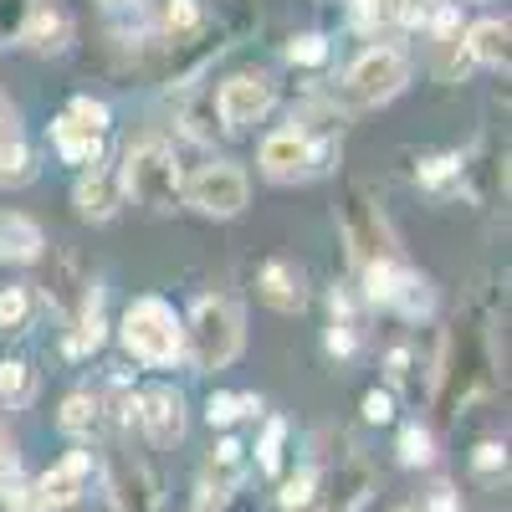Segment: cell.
<instances>
[{
    "label": "cell",
    "instance_id": "3",
    "mask_svg": "<svg viewBox=\"0 0 512 512\" xmlns=\"http://www.w3.org/2000/svg\"><path fill=\"white\" fill-rule=\"evenodd\" d=\"M241 344H246V318H241V308L231 303V297H200V303L190 308V318H185V354H190V364L200 374L236 364Z\"/></svg>",
    "mask_w": 512,
    "mask_h": 512
},
{
    "label": "cell",
    "instance_id": "17",
    "mask_svg": "<svg viewBox=\"0 0 512 512\" xmlns=\"http://www.w3.org/2000/svg\"><path fill=\"white\" fill-rule=\"evenodd\" d=\"M369 487H374L369 466H364V461H354V466H344V472L333 477V487H328V497H323V507H318V512H359V507L369 502Z\"/></svg>",
    "mask_w": 512,
    "mask_h": 512
},
{
    "label": "cell",
    "instance_id": "21",
    "mask_svg": "<svg viewBox=\"0 0 512 512\" xmlns=\"http://www.w3.org/2000/svg\"><path fill=\"white\" fill-rule=\"evenodd\" d=\"M31 395H36V369H31L26 359H6V364H0V405L16 410V405H26Z\"/></svg>",
    "mask_w": 512,
    "mask_h": 512
},
{
    "label": "cell",
    "instance_id": "14",
    "mask_svg": "<svg viewBox=\"0 0 512 512\" xmlns=\"http://www.w3.org/2000/svg\"><path fill=\"white\" fill-rule=\"evenodd\" d=\"M507 21L502 16H482L461 31V47L472 57V67H507Z\"/></svg>",
    "mask_w": 512,
    "mask_h": 512
},
{
    "label": "cell",
    "instance_id": "4",
    "mask_svg": "<svg viewBox=\"0 0 512 512\" xmlns=\"http://www.w3.org/2000/svg\"><path fill=\"white\" fill-rule=\"evenodd\" d=\"M328 159H333V144H318L308 128H297V123L272 128V134L262 139V154H256V164H262V175L272 185L313 180V175H323V169H328Z\"/></svg>",
    "mask_w": 512,
    "mask_h": 512
},
{
    "label": "cell",
    "instance_id": "40",
    "mask_svg": "<svg viewBox=\"0 0 512 512\" xmlns=\"http://www.w3.org/2000/svg\"><path fill=\"white\" fill-rule=\"evenodd\" d=\"M425 512H456V497H451V492L441 487V492L431 497V507H425Z\"/></svg>",
    "mask_w": 512,
    "mask_h": 512
},
{
    "label": "cell",
    "instance_id": "19",
    "mask_svg": "<svg viewBox=\"0 0 512 512\" xmlns=\"http://www.w3.org/2000/svg\"><path fill=\"white\" fill-rule=\"evenodd\" d=\"M98 420H103V405H98L93 395H67V400H62V415H57L62 436H72V441L93 436V431H98Z\"/></svg>",
    "mask_w": 512,
    "mask_h": 512
},
{
    "label": "cell",
    "instance_id": "27",
    "mask_svg": "<svg viewBox=\"0 0 512 512\" xmlns=\"http://www.w3.org/2000/svg\"><path fill=\"white\" fill-rule=\"evenodd\" d=\"M256 410H262V400H256V395H210L205 400V420L210 425H231V420L256 415Z\"/></svg>",
    "mask_w": 512,
    "mask_h": 512
},
{
    "label": "cell",
    "instance_id": "36",
    "mask_svg": "<svg viewBox=\"0 0 512 512\" xmlns=\"http://www.w3.org/2000/svg\"><path fill=\"white\" fill-rule=\"evenodd\" d=\"M472 466H477L482 477L507 472V446H502V441H482V446H477V456H472Z\"/></svg>",
    "mask_w": 512,
    "mask_h": 512
},
{
    "label": "cell",
    "instance_id": "12",
    "mask_svg": "<svg viewBox=\"0 0 512 512\" xmlns=\"http://www.w3.org/2000/svg\"><path fill=\"white\" fill-rule=\"evenodd\" d=\"M139 425L154 446H175L185 436V400L180 390H149L139 395Z\"/></svg>",
    "mask_w": 512,
    "mask_h": 512
},
{
    "label": "cell",
    "instance_id": "6",
    "mask_svg": "<svg viewBox=\"0 0 512 512\" xmlns=\"http://www.w3.org/2000/svg\"><path fill=\"white\" fill-rule=\"evenodd\" d=\"M185 200L200 210V216H210V221H231V216H241L246 200H251V180H246L241 164L210 159V164H200L195 175L185 180Z\"/></svg>",
    "mask_w": 512,
    "mask_h": 512
},
{
    "label": "cell",
    "instance_id": "2",
    "mask_svg": "<svg viewBox=\"0 0 512 512\" xmlns=\"http://www.w3.org/2000/svg\"><path fill=\"white\" fill-rule=\"evenodd\" d=\"M118 190L123 200H134L154 216H169L180 200H185V175H180V159L169 144H134L118 164Z\"/></svg>",
    "mask_w": 512,
    "mask_h": 512
},
{
    "label": "cell",
    "instance_id": "33",
    "mask_svg": "<svg viewBox=\"0 0 512 512\" xmlns=\"http://www.w3.org/2000/svg\"><path fill=\"white\" fill-rule=\"evenodd\" d=\"M26 318H31V292L0 287V328H26Z\"/></svg>",
    "mask_w": 512,
    "mask_h": 512
},
{
    "label": "cell",
    "instance_id": "30",
    "mask_svg": "<svg viewBox=\"0 0 512 512\" xmlns=\"http://www.w3.org/2000/svg\"><path fill=\"white\" fill-rule=\"evenodd\" d=\"M0 507H6V512H47L41 487L36 482H21V477H11L6 487H0Z\"/></svg>",
    "mask_w": 512,
    "mask_h": 512
},
{
    "label": "cell",
    "instance_id": "24",
    "mask_svg": "<svg viewBox=\"0 0 512 512\" xmlns=\"http://www.w3.org/2000/svg\"><path fill=\"white\" fill-rule=\"evenodd\" d=\"M415 180H420V190L446 195V190L461 180V154H436V159H425V164L415 169Z\"/></svg>",
    "mask_w": 512,
    "mask_h": 512
},
{
    "label": "cell",
    "instance_id": "35",
    "mask_svg": "<svg viewBox=\"0 0 512 512\" xmlns=\"http://www.w3.org/2000/svg\"><path fill=\"white\" fill-rule=\"evenodd\" d=\"M364 420L369 425H390L395 420V395L390 390H369L364 395Z\"/></svg>",
    "mask_w": 512,
    "mask_h": 512
},
{
    "label": "cell",
    "instance_id": "20",
    "mask_svg": "<svg viewBox=\"0 0 512 512\" xmlns=\"http://www.w3.org/2000/svg\"><path fill=\"white\" fill-rule=\"evenodd\" d=\"M159 26H164V36L180 47L185 36H195V31L205 26V6H200V0H164V16H159Z\"/></svg>",
    "mask_w": 512,
    "mask_h": 512
},
{
    "label": "cell",
    "instance_id": "22",
    "mask_svg": "<svg viewBox=\"0 0 512 512\" xmlns=\"http://www.w3.org/2000/svg\"><path fill=\"white\" fill-rule=\"evenodd\" d=\"M431 308H436L431 287H425L415 272H405L400 287H395V297H390V313H400V318H431Z\"/></svg>",
    "mask_w": 512,
    "mask_h": 512
},
{
    "label": "cell",
    "instance_id": "7",
    "mask_svg": "<svg viewBox=\"0 0 512 512\" xmlns=\"http://www.w3.org/2000/svg\"><path fill=\"white\" fill-rule=\"evenodd\" d=\"M272 103H277V82L267 72H231L216 88V113H221V123L231 128V134L262 123L272 113Z\"/></svg>",
    "mask_w": 512,
    "mask_h": 512
},
{
    "label": "cell",
    "instance_id": "37",
    "mask_svg": "<svg viewBox=\"0 0 512 512\" xmlns=\"http://www.w3.org/2000/svg\"><path fill=\"white\" fill-rule=\"evenodd\" d=\"M354 349H359V338H354V323H333V328H328V354L349 359Z\"/></svg>",
    "mask_w": 512,
    "mask_h": 512
},
{
    "label": "cell",
    "instance_id": "8",
    "mask_svg": "<svg viewBox=\"0 0 512 512\" xmlns=\"http://www.w3.org/2000/svg\"><path fill=\"white\" fill-rule=\"evenodd\" d=\"M241 477H246V446H241L236 436H226V441L216 446V456L205 461V472H200L195 512H216V507H226V502L236 497Z\"/></svg>",
    "mask_w": 512,
    "mask_h": 512
},
{
    "label": "cell",
    "instance_id": "42",
    "mask_svg": "<svg viewBox=\"0 0 512 512\" xmlns=\"http://www.w3.org/2000/svg\"><path fill=\"white\" fill-rule=\"evenodd\" d=\"M0 410H6V405H0Z\"/></svg>",
    "mask_w": 512,
    "mask_h": 512
},
{
    "label": "cell",
    "instance_id": "26",
    "mask_svg": "<svg viewBox=\"0 0 512 512\" xmlns=\"http://www.w3.org/2000/svg\"><path fill=\"white\" fill-rule=\"evenodd\" d=\"M466 72H472V57H466L461 36H441L436 41V77L441 82H461Z\"/></svg>",
    "mask_w": 512,
    "mask_h": 512
},
{
    "label": "cell",
    "instance_id": "16",
    "mask_svg": "<svg viewBox=\"0 0 512 512\" xmlns=\"http://www.w3.org/2000/svg\"><path fill=\"white\" fill-rule=\"evenodd\" d=\"M41 251H47V236L31 216H0V256H11V262H41Z\"/></svg>",
    "mask_w": 512,
    "mask_h": 512
},
{
    "label": "cell",
    "instance_id": "38",
    "mask_svg": "<svg viewBox=\"0 0 512 512\" xmlns=\"http://www.w3.org/2000/svg\"><path fill=\"white\" fill-rule=\"evenodd\" d=\"M11 477H21V466H16V446L0 436V487H6Z\"/></svg>",
    "mask_w": 512,
    "mask_h": 512
},
{
    "label": "cell",
    "instance_id": "31",
    "mask_svg": "<svg viewBox=\"0 0 512 512\" xmlns=\"http://www.w3.org/2000/svg\"><path fill=\"white\" fill-rule=\"evenodd\" d=\"M313 497H318V472H297V477H287V482H282L277 507H282V512H297V507H308Z\"/></svg>",
    "mask_w": 512,
    "mask_h": 512
},
{
    "label": "cell",
    "instance_id": "15",
    "mask_svg": "<svg viewBox=\"0 0 512 512\" xmlns=\"http://www.w3.org/2000/svg\"><path fill=\"white\" fill-rule=\"evenodd\" d=\"M256 292H262V303L277 308V313H303V303H308L303 277H297L287 262H267L262 277H256Z\"/></svg>",
    "mask_w": 512,
    "mask_h": 512
},
{
    "label": "cell",
    "instance_id": "34",
    "mask_svg": "<svg viewBox=\"0 0 512 512\" xmlns=\"http://www.w3.org/2000/svg\"><path fill=\"white\" fill-rule=\"evenodd\" d=\"M31 6H36V0H0V47L21 36V26H26Z\"/></svg>",
    "mask_w": 512,
    "mask_h": 512
},
{
    "label": "cell",
    "instance_id": "28",
    "mask_svg": "<svg viewBox=\"0 0 512 512\" xmlns=\"http://www.w3.org/2000/svg\"><path fill=\"white\" fill-rule=\"evenodd\" d=\"M400 461L405 466H431L436 461V441H431L425 425H405L400 431Z\"/></svg>",
    "mask_w": 512,
    "mask_h": 512
},
{
    "label": "cell",
    "instance_id": "10",
    "mask_svg": "<svg viewBox=\"0 0 512 512\" xmlns=\"http://www.w3.org/2000/svg\"><path fill=\"white\" fill-rule=\"evenodd\" d=\"M72 205H77V216L82 221H113L118 216V205H123V190H118V175L113 169H82L77 185H72Z\"/></svg>",
    "mask_w": 512,
    "mask_h": 512
},
{
    "label": "cell",
    "instance_id": "25",
    "mask_svg": "<svg viewBox=\"0 0 512 512\" xmlns=\"http://www.w3.org/2000/svg\"><path fill=\"white\" fill-rule=\"evenodd\" d=\"M282 441H287V420L272 415V420H267V431H262V441H256V466H262L267 477L282 472Z\"/></svg>",
    "mask_w": 512,
    "mask_h": 512
},
{
    "label": "cell",
    "instance_id": "39",
    "mask_svg": "<svg viewBox=\"0 0 512 512\" xmlns=\"http://www.w3.org/2000/svg\"><path fill=\"white\" fill-rule=\"evenodd\" d=\"M16 134H21V128H16L11 108H0V144H6V139H16Z\"/></svg>",
    "mask_w": 512,
    "mask_h": 512
},
{
    "label": "cell",
    "instance_id": "5",
    "mask_svg": "<svg viewBox=\"0 0 512 512\" xmlns=\"http://www.w3.org/2000/svg\"><path fill=\"white\" fill-rule=\"evenodd\" d=\"M410 88V57L400 47H364L349 72H344V93L359 103V108H379Z\"/></svg>",
    "mask_w": 512,
    "mask_h": 512
},
{
    "label": "cell",
    "instance_id": "41",
    "mask_svg": "<svg viewBox=\"0 0 512 512\" xmlns=\"http://www.w3.org/2000/svg\"><path fill=\"white\" fill-rule=\"evenodd\" d=\"M103 6H108V11H123V6H134V0H103Z\"/></svg>",
    "mask_w": 512,
    "mask_h": 512
},
{
    "label": "cell",
    "instance_id": "32",
    "mask_svg": "<svg viewBox=\"0 0 512 512\" xmlns=\"http://www.w3.org/2000/svg\"><path fill=\"white\" fill-rule=\"evenodd\" d=\"M82 128H93V134H113V108L103 103V98H72V108H67Z\"/></svg>",
    "mask_w": 512,
    "mask_h": 512
},
{
    "label": "cell",
    "instance_id": "29",
    "mask_svg": "<svg viewBox=\"0 0 512 512\" xmlns=\"http://www.w3.org/2000/svg\"><path fill=\"white\" fill-rule=\"evenodd\" d=\"M287 62L292 67H323L328 62V36L323 31H303L297 41H287Z\"/></svg>",
    "mask_w": 512,
    "mask_h": 512
},
{
    "label": "cell",
    "instance_id": "11",
    "mask_svg": "<svg viewBox=\"0 0 512 512\" xmlns=\"http://www.w3.org/2000/svg\"><path fill=\"white\" fill-rule=\"evenodd\" d=\"M16 41L26 52H36V57H62L72 47V16L62 6H31V16H26Z\"/></svg>",
    "mask_w": 512,
    "mask_h": 512
},
{
    "label": "cell",
    "instance_id": "9",
    "mask_svg": "<svg viewBox=\"0 0 512 512\" xmlns=\"http://www.w3.org/2000/svg\"><path fill=\"white\" fill-rule=\"evenodd\" d=\"M88 477H93V451H67L47 477H41V502H47V512H67L82 502V492H88Z\"/></svg>",
    "mask_w": 512,
    "mask_h": 512
},
{
    "label": "cell",
    "instance_id": "1",
    "mask_svg": "<svg viewBox=\"0 0 512 512\" xmlns=\"http://www.w3.org/2000/svg\"><path fill=\"white\" fill-rule=\"evenodd\" d=\"M118 338H123V349L134 354L139 364H149V369H169V364L185 359V318L154 292L134 297V303L123 308Z\"/></svg>",
    "mask_w": 512,
    "mask_h": 512
},
{
    "label": "cell",
    "instance_id": "23",
    "mask_svg": "<svg viewBox=\"0 0 512 512\" xmlns=\"http://www.w3.org/2000/svg\"><path fill=\"white\" fill-rule=\"evenodd\" d=\"M36 180V159L26 149V139H6L0 144V185H31Z\"/></svg>",
    "mask_w": 512,
    "mask_h": 512
},
{
    "label": "cell",
    "instance_id": "18",
    "mask_svg": "<svg viewBox=\"0 0 512 512\" xmlns=\"http://www.w3.org/2000/svg\"><path fill=\"white\" fill-rule=\"evenodd\" d=\"M98 344H103V292H88V303H82V313H77V328L67 338V354L82 359V354H93Z\"/></svg>",
    "mask_w": 512,
    "mask_h": 512
},
{
    "label": "cell",
    "instance_id": "43",
    "mask_svg": "<svg viewBox=\"0 0 512 512\" xmlns=\"http://www.w3.org/2000/svg\"><path fill=\"white\" fill-rule=\"evenodd\" d=\"M405 512H410V507H405Z\"/></svg>",
    "mask_w": 512,
    "mask_h": 512
},
{
    "label": "cell",
    "instance_id": "13",
    "mask_svg": "<svg viewBox=\"0 0 512 512\" xmlns=\"http://www.w3.org/2000/svg\"><path fill=\"white\" fill-rule=\"evenodd\" d=\"M52 144L62 154V164H77V169H98L103 154H108V134H93V128H82L72 113H62L52 123Z\"/></svg>",
    "mask_w": 512,
    "mask_h": 512
}]
</instances>
